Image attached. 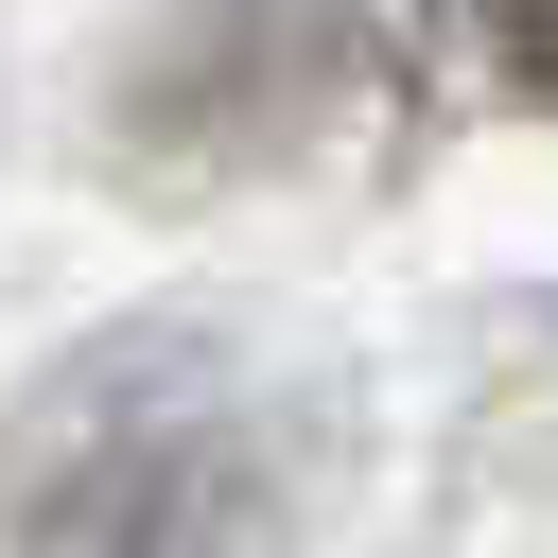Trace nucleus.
Wrapping results in <instances>:
<instances>
[{
	"mask_svg": "<svg viewBox=\"0 0 558 558\" xmlns=\"http://www.w3.org/2000/svg\"><path fill=\"white\" fill-rule=\"evenodd\" d=\"M471 17H488V70L523 105H558V0H471Z\"/></svg>",
	"mask_w": 558,
	"mask_h": 558,
	"instance_id": "f257e3e1",
	"label": "nucleus"
}]
</instances>
